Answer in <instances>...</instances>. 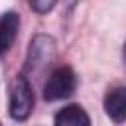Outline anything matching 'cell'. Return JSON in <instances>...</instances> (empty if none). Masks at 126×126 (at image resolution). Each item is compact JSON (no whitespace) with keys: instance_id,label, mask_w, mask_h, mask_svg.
Wrapping results in <instances>:
<instances>
[{"instance_id":"obj_1","label":"cell","mask_w":126,"mask_h":126,"mask_svg":"<svg viewBox=\"0 0 126 126\" xmlns=\"http://www.w3.org/2000/svg\"><path fill=\"white\" fill-rule=\"evenodd\" d=\"M10 116L14 120H26L33 110V91L26 75H16L10 85Z\"/></svg>"},{"instance_id":"obj_2","label":"cell","mask_w":126,"mask_h":126,"mask_svg":"<svg viewBox=\"0 0 126 126\" xmlns=\"http://www.w3.org/2000/svg\"><path fill=\"white\" fill-rule=\"evenodd\" d=\"M75 87H77V77H75L73 69L57 67V69H53V73L49 75V79L43 87V98L49 102L67 98L75 93Z\"/></svg>"},{"instance_id":"obj_3","label":"cell","mask_w":126,"mask_h":126,"mask_svg":"<svg viewBox=\"0 0 126 126\" xmlns=\"http://www.w3.org/2000/svg\"><path fill=\"white\" fill-rule=\"evenodd\" d=\"M55 55V41L47 35H35L33 41L30 43V51H28V65L26 71L35 73L39 67L47 65Z\"/></svg>"},{"instance_id":"obj_4","label":"cell","mask_w":126,"mask_h":126,"mask_svg":"<svg viewBox=\"0 0 126 126\" xmlns=\"http://www.w3.org/2000/svg\"><path fill=\"white\" fill-rule=\"evenodd\" d=\"M104 112L116 124H122L126 120V87H114L112 91L106 93Z\"/></svg>"},{"instance_id":"obj_5","label":"cell","mask_w":126,"mask_h":126,"mask_svg":"<svg viewBox=\"0 0 126 126\" xmlns=\"http://www.w3.org/2000/svg\"><path fill=\"white\" fill-rule=\"evenodd\" d=\"M18 28H20V16L16 12H6L0 16V55H4L12 47L18 35Z\"/></svg>"},{"instance_id":"obj_6","label":"cell","mask_w":126,"mask_h":126,"mask_svg":"<svg viewBox=\"0 0 126 126\" xmlns=\"http://www.w3.org/2000/svg\"><path fill=\"white\" fill-rule=\"evenodd\" d=\"M53 126H91V118L83 106L69 104L55 114Z\"/></svg>"},{"instance_id":"obj_7","label":"cell","mask_w":126,"mask_h":126,"mask_svg":"<svg viewBox=\"0 0 126 126\" xmlns=\"http://www.w3.org/2000/svg\"><path fill=\"white\" fill-rule=\"evenodd\" d=\"M53 6H55L53 0H49V2H47V0H43V2H37V0H35V2H30V8H32L33 12H37V14H45V12H49Z\"/></svg>"},{"instance_id":"obj_8","label":"cell","mask_w":126,"mask_h":126,"mask_svg":"<svg viewBox=\"0 0 126 126\" xmlns=\"http://www.w3.org/2000/svg\"><path fill=\"white\" fill-rule=\"evenodd\" d=\"M122 57H124V63H126V43H124V49H122Z\"/></svg>"},{"instance_id":"obj_9","label":"cell","mask_w":126,"mask_h":126,"mask_svg":"<svg viewBox=\"0 0 126 126\" xmlns=\"http://www.w3.org/2000/svg\"><path fill=\"white\" fill-rule=\"evenodd\" d=\"M0 126H2V124H0Z\"/></svg>"}]
</instances>
